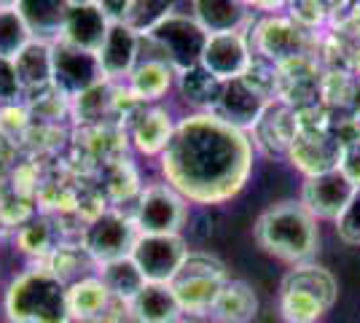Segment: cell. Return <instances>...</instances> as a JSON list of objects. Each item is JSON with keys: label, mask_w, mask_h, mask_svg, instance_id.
I'll return each mask as SVG.
<instances>
[{"label": "cell", "mask_w": 360, "mask_h": 323, "mask_svg": "<svg viewBox=\"0 0 360 323\" xmlns=\"http://www.w3.org/2000/svg\"><path fill=\"white\" fill-rule=\"evenodd\" d=\"M253 159L255 146L245 129L212 110H194L178 119L159 170L191 205H224L245 189Z\"/></svg>", "instance_id": "obj_1"}, {"label": "cell", "mask_w": 360, "mask_h": 323, "mask_svg": "<svg viewBox=\"0 0 360 323\" xmlns=\"http://www.w3.org/2000/svg\"><path fill=\"white\" fill-rule=\"evenodd\" d=\"M253 240L266 256L296 267L312 262L320 246V227L299 200H285L269 205L255 218Z\"/></svg>", "instance_id": "obj_2"}, {"label": "cell", "mask_w": 360, "mask_h": 323, "mask_svg": "<svg viewBox=\"0 0 360 323\" xmlns=\"http://www.w3.org/2000/svg\"><path fill=\"white\" fill-rule=\"evenodd\" d=\"M8 323H73L68 308V283L49 267L16 275L3 299Z\"/></svg>", "instance_id": "obj_3"}, {"label": "cell", "mask_w": 360, "mask_h": 323, "mask_svg": "<svg viewBox=\"0 0 360 323\" xmlns=\"http://www.w3.org/2000/svg\"><path fill=\"white\" fill-rule=\"evenodd\" d=\"M207 38H210V32L205 30L194 16L178 14V11H172L167 19H162L146 35V41L153 44V49L159 51V57L165 62H169V68L178 76L202 62Z\"/></svg>", "instance_id": "obj_4"}, {"label": "cell", "mask_w": 360, "mask_h": 323, "mask_svg": "<svg viewBox=\"0 0 360 323\" xmlns=\"http://www.w3.org/2000/svg\"><path fill=\"white\" fill-rule=\"evenodd\" d=\"M132 221L140 234H183L188 221V200L167 181L148 184L137 191Z\"/></svg>", "instance_id": "obj_5"}, {"label": "cell", "mask_w": 360, "mask_h": 323, "mask_svg": "<svg viewBox=\"0 0 360 323\" xmlns=\"http://www.w3.org/2000/svg\"><path fill=\"white\" fill-rule=\"evenodd\" d=\"M105 84L100 57L65 41L51 44V89L65 100L86 97Z\"/></svg>", "instance_id": "obj_6"}, {"label": "cell", "mask_w": 360, "mask_h": 323, "mask_svg": "<svg viewBox=\"0 0 360 323\" xmlns=\"http://www.w3.org/2000/svg\"><path fill=\"white\" fill-rule=\"evenodd\" d=\"M137 237H140V232H137L132 215L121 213V210H105L86 224L81 248L97 267H105L110 262L127 259L135 248Z\"/></svg>", "instance_id": "obj_7"}, {"label": "cell", "mask_w": 360, "mask_h": 323, "mask_svg": "<svg viewBox=\"0 0 360 323\" xmlns=\"http://www.w3.org/2000/svg\"><path fill=\"white\" fill-rule=\"evenodd\" d=\"M188 251L183 234H140L129 256L148 283H172Z\"/></svg>", "instance_id": "obj_8"}, {"label": "cell", "mask_w": 360, "mask_h": 323, "mask_svg": "<svg viewBox=\"0 0 360 323\" xmlns=\"http://www.w3.org/2000/svg\"><path fill=\"white\" fill-rule=\"evenodd\" d=\"M355 191H358V186L347 178L345 170L330 167L304 178L299 202L317 221H336L349 205Z\"/></svg>", "instance_id": "obj_9"}, {"label": "cell", "mask_w": 360, "mask_h": 323, "mask_svg": "<svg viewBox=\"0 0 360 323\" xmlns=\"http://www.w3.org/2000/svg\"><path fill=\"white\" fill-rule=\"evenodd\" d=\"M199 65H202L212 78H218L221 84L245 78L250 73V68H253V46H250V38L242 30L210 35Z\"/></svg>", "instance_id": "obj_10"}, {"label": "cell", "mask_w": 360, "mask_h": 323, "mask_svg": "<svg viewBox=\"0 0 360 323\" xmlns=\"http://www.w3.org/2000/svg\"><path fill=\"white\" fill-rule=\"evenodd\" d=\"M266 108H269L266 94L258 92L250 84V78L245 76L221 87V94H218V103L212 108V113H218L221 119H226L229 124H234V127L248 132L250 127L261 122Z\"/></svg>", "instance_id": "obj_11"}, {"label": "cell", "mask_w": 360, "mask_h": 323, "mask_svg": "<svg viewBox=\"0 0 360 323\" xmlns=\"http://www.w3.org/2000/svg\"><path fill=\"white\" fill-rule=\"evenodd\" d=\"M140 51H143V35L132 30L127 22H110V30L97 51L105 81H127L140 62Z\"/></svg>", "instance_id": "obj_12"}, {"label": "cell", "mask_w": 360, "mask_h": 323, "mask_svg": "<svg viewBox=\"0 0 360 323\" xmlns=\"http://www.w3.org/2000/svg\"><path fill=\"white\" fill-rule=\"evenodd\" d=\"M304 44V32L301 27L290 19V16H274L269 14L266 19H261L255 25L253 32V44L250 46L269 62H285L293 60L301 51Z\"/></svg>", "instance_id": "obj_13"}, {"label": "cell", "mask_w": 360, "mask_h": 323, "mask_svg": "<svg viewBox=\"0 0 360 323\" xmlns=\"http://www.w3.org/2000/svg\"><path fill=\"white\" fill-rule=\"evenodd\" d=\"M180 315L183 310L172 291V283H146L143 291L127 305L129 323H178Z\"/></svg>", "instance_id": "obj_14"}, {"label": "cell", "mask_w": 360, "mask_h": 323, "mask_svg": "<svg viewBox=\"0 0 360 323\" xmlns=\"http://www.w3.org/2000/svg\"><path fill=\"white\" fill-rule=\"evenodd\" d=\"M108 30H110V19L100 6H70L60 41L97 54L103 41H105Z\"/></svg>", "instance_id": "obj_15"}, {"label": "cell", "mask_w": 360, "mask_h": 323, "mask_svg": "<svg viewBox=\"0 0 360 323\" xmlns=\"http://www.w3.org/2000/svg\"><path fill=\"white\" fill-rule=\"evenodd\" d=\"M127 81H129V94L135 100H140L143 106H159V100H165L167 92L175 87L178 73L169 68V62L153 54V57H140Z\"/></svg>", "instance_id": "obj_16"}, {"label": "cell", "mask_w": 360, "mask_h": 323, "mask_svg": "<svg viewBox=\"0 0 360 323\" xmlns=\"http://www.w3.org/2000/svg\"><path fill=\"white\" fill-rule=\"evenodd\" d=\"M175 119L165 106H146L137 113L132 124V146L143 156H159L165 154L167 143L172 140L175 132Z\"/></svg>", "instance_id": "obj_17"}, {"label": "cell", "mask_w": 360, "mask_h": 323, "mask_svg": "<svg viewBox=\"0 0 360 323\" xmlns=\"http://www.w3.org/2000/svg\"><path fill=\"white\" fill-rule=\"evenodd\" d=\"M14 8L30 27L32 38L54 44L62 35L65 19L70 11V0H16Z\"/></svg>", "instance_id": "obj_18"}, {"label": "cell", "mask_w": 360, "mask_h": 323, "mask_svg": "<svg viewBox=\"0 0 360 323\" xmlns=\"http://www.w3.org/2000/svg\"><path fill=\"white\" fill-rule=\"evenodd\" d=\"M110 305H113V296L100 275L68 283V308H70L73 323H94Z\"/></svg>", "instance_id": "obj_19"}, {"label": "cell", "mask_w": 360, "mask_h": 323, "mask_svg": "<svg viewBox=\"0 0 360 323\" xmlns=\"http://www.w3.org/2000/svg\"><path fill=\"white\" fill-rule=\"evenodd\" d=\"M191 16L210 35H218L245 30L250 8L242 0H191Z\"/></svg>", "instance_id": "obj_20"}, {"label": "cell", "mask_w": 360, "mask_h": 323, "mask_svg": "<svg viewBox=\"0 0 360 323\" xmlns=\"http://www.w3.org/2000/svg\"><path fill=\"white\" fill-rule=\"evenodd\" d=\"M258 312V296L245 280H226L212 310L207 312L212 323H250Z\"/></svg>", "instance_id": "obj_21"}, {"label": "cell", "mask_w": 360, "mask_h": 323, "mask_svg": "<svg viewBox=\"0 0 360 323\" xmlns=\"http://www.w3.org/2000/svg\"><path fill=\"white\" fill-rule=\"evenodd\" d=\"M280 291H304L309 296L320 299L326 308H333L336 296H339V283L330 270L320 267V264L304 262L296 264L293 270H288L283 283H280Z\"/></svg>", "instance_id": "obj_22"}, {"label": "cell", "mask_w": 360, "mask_h": 323, "mask_svg": "<svg viewBox=\"0 0 360 323\" xmlns=\"http://www.w3.org/2000/svg\"><path fill=\"white\" fill-rule=\"evenodd\" d=\"M224 283L226 280H218V277H175L172 291L178 296V305L183 312L207 315L221 289H224Z\"/></svg>", "instance_id": "obj_23"}, {"label": "cell", "mask_w": 360, "mask_h": 323, "mask_svg": "<svg viewBox=\"0 0 360 323\" xmlns=\"http://www.w3.org/2000/svg\"><path fill=\"white\" fill-rule=\"evenodd\" d=\"M14 68L25 92L51 87V44L35 38L14 60Z\"/></svg>", "instance_id": "obj_24"}, {"label": "cell", "mask_w": 360, "mask_h": 323, "mask_svg": "<svg viewBox=\"0 0 360 323\" xmlns=\"http://www.w3.org/2000/svg\"><path fill=\"white\" fill-rule=\"evenodd\" d=\"M178 92L183 94V100L188 106H194V110H212L215 103H218V94H221V81L212 78L202 65H196L191 70L180 73L178 81H175Z\"/></svg>", "instance_id": "obj_25"}, {"label": "cell", "mask_w": 360, "mask_h": 323, "mask_svg": "<svg viewBox=\"0 0 360 323\" xmlns=\"http://www.w3.org/2000/svg\"><path fill=\"white\" fill-rule=\"evenodd\" d=\"M100 277H103V283L108 286L110 296L124 302V305H129L137 293L143 291V286L148 283V280L143 277V272L137 270V264L132 262V256L100 267Z\"/></svg>", "instance_id": "obj_26"}, {"label": "cell", "mask_w": 360, "mask_h": 323, "mask_svg": "<svg viewBox=\"0 0 360 323\" xmlns=\"http://www.w3.org/2000/svg\"><path fill=\"white\" fill-rule=\"evenodd\" d=\"M32 32L25 25L16 8H0V57L3 60H16L25 49L30 46Z\"/></svg>", "instance_id": "obj_27"}, {"label": "cell", "mask_w": 360, "mask_h": 323, "mask_svg": "<svg viewBox=\"0 0 360 323\" xmlns=\"http://www.w3.org/2000/svg\"><path fill=\"white\" fill-rule=\"evenodd\" d=\"M277 308H280V318L285 323H317L328 312V308L320 299L304 291H280Z\"/></svg>", "instance_id": "obj_28"}, {"label": "cell", "mask_w": 360, "mask_h": 323, "mask_svg": "<svg viewBox=\"0 0 360 323\" xmlns=\"http://www.w3.org/2000/svg\"><path fill=\"white\" fill-rule=\"evenodd\" d=\"M172 11H175V0H132L129 14H127V25L146 38Z\"/></svg>", "instance_id": "obj_29"}, {"label": "cell", "mask_w": 360, "mask_h": 323, "mask_svg": "<svg viewBox=\"0 0 360 323\" xmlns=\"http://www.w3.org/2000/svg\"><path fill=\"white\" fill-rule=\"evenodd\" d=\"M178 277H218V280H229V272H226V264L218 256H212L207 251H188Z\"/></svg>", "instance_id": "obj_30"}, {"label": "cell", "mask_w": 360, "mask_h": 323, "mask_svg": "<svg viewBox=\"0 0 360 323\" xmlns=\"http://www.w3.org/2000/svg\"><path fill=\"white\" fill-rule=\"evenodd\" d=\"M333 224H336V234H339L342 243H347V246H360V186L358 191L352 194L349 205L342 210V215Z\"/></svg>", "instance_id": "obj_31"}, {"label": "cell", "mask_w": 360, "mask_h": 323, "mask_svg": "<svg viewBox=\"0 0 360 323\" xmlns=\"http://www.w3.org/2000/svg\"><path fill=\"white\" fill-rule=\"evenodd\" d=\"M285 8H290V19L299 27H309V25H320L326 16V6L323 0H288Z\"/></svg>", "instance_id": "obj_32"}, {"label": "cell", "mask_w": 360, "mask_h": 323, "mask_svg": "<svg viewBox=\"0 0 360 323\" xmlns=\"http://www.w3.org/2000/svg\"><path fill=\"white\" fill-rule=\"evenodd\" d=\"M22 92L25 89H22V81L16 76L14 60L0 57V106H16Z\"/></svg>", "instance_id": "obj_33"}, {"label": "cell", "mask_w": 360, "mask_h": 323, "mask_svg": "<svg viewBox=\"0 0 360 323\" xmlns=\"http://www.w3.org/2000/svg\"><path fill=\"white\" fill-rule=\"evenodd\" d=\"M16 243L25 253H46V248H49V227L44 221H32V224L19 229Z\"/></svg>", "instance_id": "obj_34"}, {"label": "cell", "mask_w": 360, "mask_h": 323, "mask_svg": "<svg viewBox=\"0 0 360 323\" xmlns=\"http://www.w3.org/2000/svg\"><path fill=\"white\" fill-rule=\"evenodd\" d=\"M339 167L347 172V178L355 186H360V143L358 146H347L339 156Z\"/></svg>", "instance_id": "obj_35"}, {"label": "cell", "mask_w": 360, "mask_h": 323, "mask_svg": "<svg viewBox=\"0 0 360 323\" xmlns=\"http://www.w3.org/2000/svg\"><path fill=\"white\" fill-rule=\"evenodd\" d=\"M129 3H132V0H100L97 6L105 11V16L110 19V22H127Z\"/></svg>", "instance_id": "obj_36"}, {"label": "cell", "mask_w": 360, "mask_h": 323, "mask_svg": "<svg viewBox=\"0 0 360 323\" xmlns=\"http://www.w3.org/2000/svg\"><path fill=\"white\" fill-rule=\"evenodd\" d=\"M248 8H255V11H264V14H274L280 8H285L288 0H242Z\"/></svg>", "instance_id": "obj_37"}, {"label": "cell", "mask_w": 360, "mask_h": 323, "mask_svg": "<svg viewBox=\"0 0 360 323\" xmlns=\"http://www.w3.org/2000/svg\"><path fill=\"white\" fill-rule=\"evenodd\" d=\"M100 0H70V6H97Z\"/></svg>", "instance_id": "obj_38"}, {"label": "cell", "mask_w": 360, "mask_h": 323, "mask_svg": "<svg viewBox=\"0 0 360 323\" xmlns=\"http://www.w3.org/2000/svg\"><path fill=\"white\" fill-rule=\"evenodd\" d=\"M16 0H0V8H14Z\"/></svg>", "instance_id": "obj_39"}, {"label": "cell", "mask_w": 360, "mask_h": 323, "mask_svg": "<svg viewBox=\"0 0 360 323\" xmlns=\"http://www.w3.org/2000/svg\"><path fill=\"white\" fill-rule=\"evenodd\" d=\"M178 323H194V321H178Z\"/></svg>", "instance_id": "obj_40"}]
</instances>
